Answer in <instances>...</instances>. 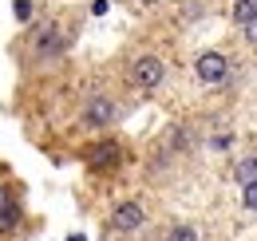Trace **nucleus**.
<instances>
[{
  "instance_id": "obj_1",
  "label": "nucleus",
  "mask_w": 257,
  "mask_h": 241,
  "mask_svg": "<svg viewBox=\"0 0 257 241\" xmlns=\"http://www.w3.org/2000/svg\"><path fill=\"white\" fill-rule=\"evenodd\" d=\"M194 75H198L202 83L218 87V83H225V75H229V60H225L222 52H202L198 63H194Z\"/></svg>"
},
{
  "instance_id": "obj_2",
  "label": "nucleus",
  "mask_w": 257,
  "mask_h": 241,
  "mask_svg": "<svg viewBox=\"0 0 257 241\" xmlns=\"http://www.w3.org/2000/svg\"><path fill=\"white\" fill-rule=\"evenodd\" d=\"M131 71H135V87H143V91H155L162 83V75H166L162 60H155V56H139Z\"/></svg>"
},
{
  "instance_id": "obj_3",
  "label": "nucleus",
  "mask_w": 257,
  "mask_h": 241,
  "mask_svg": "<svg viewBox=\"0 0 257 241\" xmlns=\"http://www.w3.org/2000/svg\"><path fill=\"white\" fill-rule=\"evenodd\" d=\"M115 115H119V107L107 95H95L83 103V127H107V123H115Z\"/></svg>"
},
{
  "instance_id": "obj_4",
  "label": "nucleus",
  "mask_w": 257,
  "mask_h": 241,
  "mask_svg": "<svg viewBox=\"0 0 257 241\" xmlns=\"http://www.w3.org/2000/svg\"><path fill=\"white\" fill-rule=\"evenodd\" d=\"M143 221H147V210L139 202H123L111 213V229L115 233H135V229H143Z\"/></svg>"
},
{
  "instance_id": "obj_5",
  "label": "nucleus",
  "mask_w": 257,
  "mask_h": 241,
  "mask_svg": "<svg viewBox=\"0 0 257 241\" xmlns=\"http://www.w3.org/2000/svg\"><path fill=\"white\" fill-rule=\"evenodd\" d=\"M119 162H123V151H119L115 139H103V143H95V147L87 151V166H91V170H115Z\"/></svg>"
},
{
  "instance_id": "obj_6",
  "label": "nucleus",
  "mask_w": 257,
  "mask_h": 241,
  "mask_svg": "<svg viewBox=\"0 0 257 241\" xmlns=\"http://www.w3.org/2000/svg\"><path fill=\"white\" fill-rule=\"evenodd\" d=\"M16 217H20V202H16V194L0 186V229L16 225Z\"/></svg>"
},
{
  "instance_id": "obj_7",
  "label": "nucleus",
  "mask_w": 257,
  "mask_h": 241,
  "mask_svg": "<svg viewBox=\"0 0 257 241\" xmlns=\"http://www.w3.org/2000/svg\"><path fill=\"white\" fill-rule=\"evenodd\" d=\"M233 20H237L241 28H245L249 20H257V0H237V4H233Z\"/></svg>"
},
{
  "instance_id": "obj_8",
  "label": "nucleus",
  "mask_w": 257,
  "mask_h": 241,
  "mask_svg": "<svg viewBox=\"0 0 257 241\" xmlns=\"http://www.w3.org/2000/svg\"><path fill=\"white\" fill-rule=\"evenodd\" d=\"M233 178L241 182V186H245V182H257V158H241V162L233 166Z\"/></svg>"
},
{
  "instance_id": "obj_9",
  "label": "nucleus",
  "mask_w": 257,
  "mask_h": 241,
  "mask_svg": "<svg viewBox=\"0 0 257 241\" xmlns=\"http://www.w3.org/2000/svg\"><path fill=\"white\" fill-rule=\"evenodd\" d=\"M241 206H245V210H257V182H245V186H241Z\"/></svg>"
},
{
  "instance_id": "obj_10",
  "label": "nucleus",
  "mask_w": 257,
  "mask_h": 241,
  "mask_svg": "<svg viewBox=\"0 0 257 241\" xmlns=\"http://www.w3.org/2000/svg\"><path fill=\"white\" fill-rule=\"evenodd\" d=\"M16 20H32V0H16Z\"/></svg>"
},
{
  "instance_id": "obj_11",
  "label": "nucleus",
  "mask_w": 257,
  "mask_h": 241,
  "mask_svg": "<svg viewBox=\"0 0 257 241\" xmlns=\"http://www.w3.org/2000/svg\"><path fill=\"white\" fill-rule=\"evenodd\" d=\"M170 241H198V233H194L190 225H178V229L170 233Z\"/></svg>"
},
{
  "instance_id": "obj_12",
  "label": "nucleus",
  "mask_w": 257,
  "mask_h": 241,
  "mask_svg": "<svg viewBox=\"0 0 257 241\" xmlns=\"http://www.w3.org/2000/svg\"><path fill=\"white\" fill-rule=\"evenodd\" d=\"M245 40L257 48V20H249V24H245Z\"/></svg>"
},
{
  "instance_id": "obj_13",
  "label": "nucleus",
  "mask_w": 257,
  "mask_h": 241,
  "mask_svg": "<svg viewBox=\"0 0 257 241\" xmlns=\"http://www.w3.org/2000/svg\"><path fill=\"white\" fill-rule=\"evenodd\" d=\"M71 241H83V237H71Z\"/></svg>"
},
{
  "instance_id": "obj_14",
  "label": "nucleus",
  "mask_w": 257,
  "mask_h": 241,
  "mask_svg": "<svg viewBox=\"0 0 257 241\" xmlns=\"http://www.w3.org/2000/svg\"><path fill=\"white\" fill-rule=\"evenodd\" d=\"M147 4H155V0H147Z\"/></svg>"
}]
</instances>
